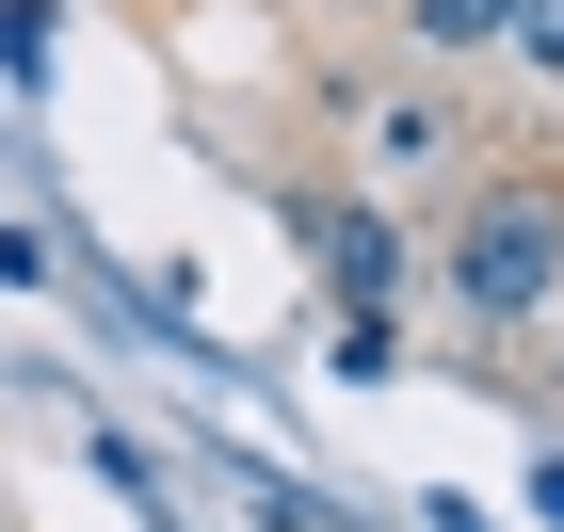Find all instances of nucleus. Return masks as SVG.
I'll return each mask as SVG.
<instances>
[{
	"label": "nucleus",
	"mask_w": 564,
	"mask_h": 532,
	"mask_svg": "<svg viewBox=\"0 0 564 532\" xmlns=\"http://www.w3.org/2000/svg\"><path fill=\"white\" fill-rule=\"evenodd\" d=\"M403 17H420V48H500L517 33V0H403Z\"/></svg>",
	"instance_id": "3"
},
{
	"label": "nucleus",
	"mask_w": 564,
	"mask_h": 532,
	"mask_svg": "<svg viewBox=\"0 0 564 532\" xmlns=\"http://www.w3.org/2000/svg\"><path fill=\"white\" fill-rule=\"evenodd\" d=\"M435 274H452V307L468 323H532L564 291V177H484L468 210H452V242H435Z\"/></svg>",
	"instance_id": "1"
},
{
	"label": "nucleus",
	"mask_w": 564,
	"mask_h": 532,
	"mask_svg": "<svg viewBox=\"0 0 564 532\" xmlns=\"http://www.w3.org/2000/svg\"><path fill=\"white\" fill-rule=\"evenodd\" d=\"M306 259H323V291H339V307H388V291H403V242H388V210H371V194H323V210H306Z\"/></svg>",
	"instance_id": "2"
},
{
	"label": "nucleus",
	"mask_w": 564,
	"mask_h": 532,
	"mask_svg": "<svg viewBox=\"0 0 564 532\" xmlns=\"http://www.w3.org/2000/svg\"><path fill=\"white\" fill-rule=\"evenodd\" d=\"M259 517H274V532H355V517H323V500H291V485H274Z\"/></svg>",
	"instance_id": "5"
},
{
	"label": "nucleus",
	"mask_w": 564,
	"mask_h": 532,
	"mask_svg": "<svg viewBox=\"0 0 564 532\" xmlns=\"http://www.w3.org/2000/svg\"><path fill=\"white\" fill-rule=\"evenodd\" d=\"M517 48H532V65H564V0H517Z\"/></svg>",
	"instance_id": "4"
}]
</instances>
